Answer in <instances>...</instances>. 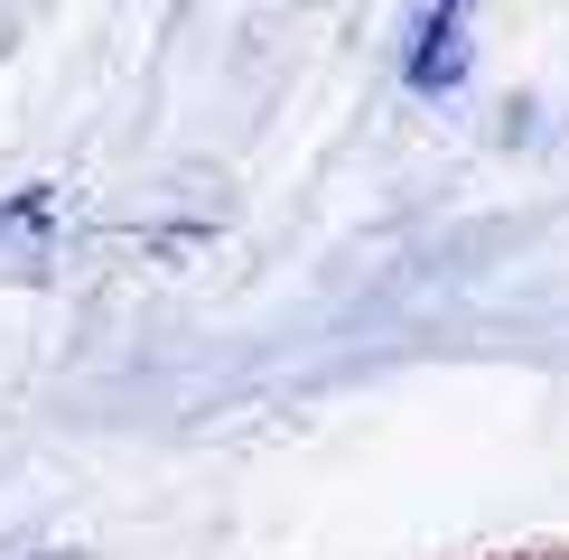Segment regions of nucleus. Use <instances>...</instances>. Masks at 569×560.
Returning <instances> with one entry per match:
<instances>
[{
	"instance_id": "f257e3e1",
	"label": "nucleus",
	"mask_w": 569,
	"mask_h": 560,
	"mask_svg": "<svg viewBox=\"0 0 569 560\" xmlns=\"http://www.w3.org/2000/svg\"><path fill=\"white\" fill-rule=\"evenodd\" d=\"M458 57H467V0H430V29H420V47H411V84L448 93L458 84Z\"/></svg>"
}]
</instances>
